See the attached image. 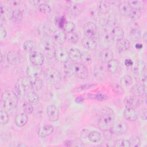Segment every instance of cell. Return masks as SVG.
<instances>
[{"instance_id":"7dc6e473","label":"cell","mask_w":147,"mask_h":147,"mask_svg":"<svg viewBox=\"0 0 147 147\" xmlns=\"http://www.w3.org/2000/svg\"><path fill=\"white\" fill-rule=\"evenodd\" d=\"M22 109L24 113L26 114H30L32 113L33 111V105L28 102H25L22 105Z\"/></svg>"},{"instance_id":"74e56055","label":"cell","mask_w":147,"mask_h":147,"mask_svg":"<svg viewBox=\"0 0 147 147\" xmlns=\"http://www.w3.org/2000/svg\"><path fill=\"white\" fill-rule=\"evenodd\" d=\"M36 47V44L34 41L27 40L24 42L23 44V48L26 52H32L35 49Z\"/></svg>"},{"instance_id":"91938a15","label":"cell","mask_w":147,"mask_h":147,"mask_svg":"<svg viewBox=\"0 0 147 147\" xmlns=\"http://www.w3.org/2000/svg\"><path fill=\"white\" fill-rule=\"evenodd\" d=\"M20 2H21V1H12L10 2V3L13 6H16V5H19Z\"/></svg>"},{"instance_id":"680465c9","label":"cell","mask_w":147,"mask_h":147,"mask_svg":"<svg viewBox=\"0 0 147 147\" xmlns=\"http://www.w3.org/2000/svg\"><path fill=\"white\" fill-rule=\"evenodd\" d=\"M141 118L144 120H145L146 119V109H145L142 111V113L141 115Z\"/></svg>"},{"instance_id":"7bdbcfd3","label":"cell","mask_w":147,"mask_h":147,"mask_svg":"<svg viewBox=\"0 0 147 147\" xmlns=\"http://www.w3.org/2000/svg\"><path fill=\"white\" fill-rule=\"evenodd\" d=\"M120 83L124 86H129L133 83V78L129 75H124L121 78Z\"/></svg>"},{"instance_id":"603a6c76","label":"cell","mask_w":147,"mask_h":147,"mask_svg":"<svg viewBox=\"0 0 147 147\" xmlns=\"http://www.w3.org/2000/svg\"><path fill=\"white\" fill-rule=\"evenodd\" d=\"M130 92L135 96H143L145 92V87L142 84H136L131 88Z\"/></svg>"},{"instance_id":"c3c4849f","label":"cell","mask_w":147,"mask_h":147,"mask_svg":"<svg viewBox=\"0 0 147 147\" xmlns=\"http://www.w3.org/2000/svg\"><path fill=\"white\" fill-rule=\"evenodd\" d=\"M114 146L117 147H130V141L127 140L119 139L115 142Z\"/></svg>"},{"instance_id":"d6a6232c","label":"cell","mask_w":147,"mask_h":147,"mask_svg":"<svg viewBox=\"0 0 147 147\" xmlns=\"http://www.w3.org/2000/svg\"><path fill=\"white\" fill-rule=\"evenodd\" d=\"M119 63L115 59H112L107 63V68L108 71L111 74H115L118 69Z\"/></svg>"},{"instance_id":"ab89813d","label":"cell","mask_w":147,"mask_h":147,"mask_svg":"<svg viewBox=\"0 0 147 147\" xmlns=\"http://www.w3.org/2000/svg\"><path fill=\"white\" fill-rule=\"evenodd\" d=\"M23 16L20 10H14L12 14L11 20L16 23H20L22 20Z\"/></svg>"},{"instance_id":"7a4b0ae2","label":"cell","mask_w":147,"mask_h":147,"mask_svg":"<svg viewBox=\"0 0 147 147\" xmlns=\"http://www.w3.org/2000/svg\"><path fill=\"white\" fill-rule=\"evenodd\" d=\"M40 46L47 58L51 59L55 57V42L50 36L42 37Z\"/></svg>"},{"instance_id":"9c48e42d","label":"cell","mask_w":147,"mask_h":147,"mask_svg":"<svg viewBox=\"0 0 147 147\" xmlns=\"http://www.w3.org/2000/svg\"><path fill=\"white\" fill-rule=\"evenodd\" d=\"M47 114L49 119L52 122L57 121L59 118V108L54 105H49L47 107Z\"/></svg>"},{"instance_id":"484cf974","label":"cell","mask_w":147,"mask_h":147,"mask_svg":"<svg viewBox=\"0 0 147 147\" xmlns=\"http://www.w3.org/2000/svg\"><path fill=\"white\" fill-rule=\"evenodd\" d=\"M130 46V43L126 38H122L119 40L117 41L116 47L119 52H124L127 50Z\"/></svg>"},{"instance_id":"b9f144b4","label":"cell","mask_w":147,"mask_h":147,"mask_svg":"<svg viewBox=\"0 0 147 147\" xmlns=\"http://www.w3.org/2000/svg\"><path fill=\"white\" fill-rule=\"evenodd\" d=\"M141 37L140 31L138 28H133L130 33V38L133 41H138Z\"/></svg>"},{"instance_id":"30bf717a","label":"cell","mask_w":147,"mask_h":147,"mask_svg":"<svg viewBox=\"0 0 147 147\" xmlns=\"http://www.w3.org/2000/svg\"><path fill=\"white\" fill-rule=\"evenodd\" d=\"M55 57L56 60L61 63H66L69 59V52L67 49L60 47L56 49Z\"/></svg>"},{"instance_id":"60d3db41","label":"cell","mask_w":147,"mask_h":147,"mask_svg":"<svg viewBox=\"0 0 147 147\" xmlns=\"http://www.w3.org/2000/svg\"><path fill=\"white\" fill-rule=\"evenodd\" d=\"M38 30L39 33L42 36V37L50 36V34L51 33V29L47 24L41 25V26L39 28Z\"/></svg>"},{"instance_id":"ffe728a7","label":"cell","mask_w":147,"mask_h":147,"mask_svg":"<svg viewBox=\"0 0 147 147\" xmlns=\"http://www.w3.org/2000/svg\"><path fill=\"white\" fill-rule=\"evenodd\" d=\"M123 115L127 121L131 122L135 121L138 118V115L134 109L133 108L126 107L123 111Z\"/></svg>"},{"instance_id":"4dcf8cb0","label":"cell","mask_w":147,"mask_h":147,"mask_svg":"<svg viewBox=\"0 0 147 147\" xmlns=\"http://www.w3.org/2000/svg\"><path fill=\"white\" fill-rule=\"evenodd\" d=\"M30 79V85L31 89L33 91H37L41 89L43 86V82L41 79L39 78Z\"/></svg>"},{"instance_id":"f6af8a7d","label":"cell","mask_w":147,"mask_h":147,"mask_svg":"<svg viewBox=\"0 0 147 147\" xmlns=\"http://www.w3.org/2000/svg\"><path fill=\"white\" fill-rule=\"evenodd\" d=\"M80 60L86 64H90L92 62V58L90 54L86 51L82 52Z\"/></svg>"},{"instance_id":"94428289","label":"cell","mask_w":147,"mask_h":147,"mask_svg":"<svg viewBox=\"0 0 147 147\" xmlns=\"http://www.w3.org/2000/svg\"><path fill=\"white\" fill-rule=\"evenodd\" d=\"M142 38H143V40H144V42H146V41H147V34H146V32L144 33Z\"/></svg>"},{"instance_id":"5bb4252c","label":"cell","mask_w":147,"mask_h":147,"mask_svg":"<svg viewBox=\"0 0 147 147\" xmlns=\"http://www.w3.org/2000/svg\"><path fill=\"white\" fill-rule=\"evenodd\" d=\"M1 18L3 21H7L11 19L13 10L10 6L1 4L0 8Z\"/></svg>"},{"instance_id":"6da1fadb","label":"cell","mask_w":147,"mask_h":147,"mask_svg":"<svg viewBox=\"0 0 147 147\" xmlns=\"http://www.w3.org/2000/svg\"><path fill=\"white\" fill-rule=\"evenodd\" d=\"M115 119V114L114 111L109 107L105 106L100 111V118L98 125L100 129L106 130L114 122Z\"/></svg>"},{"instance_id":"9a60e30c","label":"cell","mask_w":147,"mask_h":147,"mask_svg":"<svg viewBox=\"0 0 147 147\" xmlns=\"http://www.w3.org/2000/svg\"><path fill=\"white\" fill-rule=\"evenodd\" d=\"M7 59L11 64H18L22 62V57L19 52L11 51L7 53Z\"/></svg>"},{"instance_id":"cb8c5ba5","label":"cell","mask_w":147,"mask_h":147,"mask_svg":"<svg viewBox=\"0 0 147 147\" xmlns=\"http://www.w3.org/2000/svg\"><path fill=\"white\" fill-rule=\"evenodd\" d=\"M118 10L121 15L125 17L129 16L132 10L128 2H122L118 5Z\"/></svg>"},{"instance_id":"277c9868","label":"cell","mask_w":147,"mask_h":147,"mask_svg":"<svg viewBox=\"0 0 147 147\" xmlns=\"http://www.w3.org/2000/svg\"><path fill=\"white\" fill-rule=\"evenodd\" d=\"M2 100L4 107L7 110H11L16 107L18 103V97L15 92L7 90L2 93Z\"/></svg>"},{"instance_id":"d6986e66","label":"cell","mask_w":147,"mask_h":147,"mask_svg":"<svg viewBox=\"0 0 147 147\" xmlns=\"http://www.w3.org/2000/svg\"><path fill=\"white\" fill-rule=\"evenodd\" d=\"M124 103L126 107L135 109L139 106L140 100L135 96H127L124 99Z\"/></svg>"},{"instance_id":"7402d4cb","label":"cell","mask_w":147,"mask_h":147,"mask_svg":"<svg viewBox=\"0 0 147 147\" xmlns=\"http://www.w3.org/2000/svg\"><path fill=\"white\" fill-rule=\"evenodd\" d=\"M99 58L103 63H107L113 58V53L109 49H103L99 53Z\"/></svg>"},{"instance_id":"816d5d0a","label":"cell","mask_w":147,"mask_h":147,"mask_svg":"<svg viewBox=\"0 0 147 147\" xmlns=\"http://www.w3.org/2000/svg\"><path fill=\"white\" fill-rule=\"evenodd\" d=\"M111 89L113 91V92L118 95H121L123 93L124 90L122 87L118 84V83H114L111 85Z\"/></svg>"},{"instance_id":"f5cc1de1","label":"cell","mask_w":147,"mask_h":147,"mask_svg":"<svg viewBox=\"0 0 147 147\" xmlns=\"http://www.w3.org/2000/svg\"><path fill=\"white\" fill-rule=\"evenodd\" d=\"M130 146H134V147H138L140 146V140L138 137H135L133 138L130 141Z\"/></svg>"},{"instance_id":"d590c367","label":"cell","mask_w":147,"mask_h":147,"mask_svg":"<svg viewBox=\"0 0 147 147\" xmlns=\"http://www.w3.org/2000/svg\"><path fill=\"white\" fill-rule=\"evenodd\" d=\"M79 36L77 33L71 32L69 33H66V40L72 44L76 43L79 41Z\"/></svg>"},{"instance_id":"6f0895ef","label":"cell","mask_w":147,"mask_h":147,"mask_svg":"<svg viewBox=\"0 0 147 147\" xmlns=\"http://www.w3.org/2000/svg\"><path fill=\"white\" fill-rule=\"evenodd\" d=\"M29 2L33 6H36V5H38L40 3V1H29Z\"/></svg>"},{"instance_id":"1f68e13d","label":"cell","mask_w":147,"mask_h":147,"mask_svg":"<svg viewBox=\"0 0 147 147\" xmlns=\"http://www.w3.org/2000/svg\"><path fill=\"white\" fill-rule=\"evenodd\" d=\"M28 102L32 105H36L39 102V97L38 95L34 91H29L26 94Z\"/></svg>"},{"instance_id":"d4e9b609","label":"cell","mask_w":147,"mask_h":147,"mask_svg":"<svg viewBox=\"0 0 147 147\" xmlns=\"http://www.w3.org/2000/svg\"><path fill=\"white\" fill-rule=\"evenodd\" d=\"M81 42L82 45L88 50H95L97 47L96 42L91 38H84L82 40Z\"/></svg>"},{"instance_id":"8d00e7d4","label":"cell","mask_w":147,"mask_h":147,"mask_svg":"<svg viewBox=\"0 0 147 147\" xmlns=\"http://www.w3.org/2000/svg\"><path fill=\"white\" fill-rule=\"evenodd\" d=\"M73 64L69 61H67L64 65V72L68 77H71L74 75Z\"/></svg>"},{"instance_id":"11a10c76","label":"cell","mask_w":147,"mask_h":147,"mask_svg":"<svg viewBox=\"0 0 147 147\" xmlns=\"http://www.w3.org/2000/svg\"><path fill=\"white\" fill-rule=\"evenodd\" d=\"M93 86H94V85H92V84H88V85H84V86H80V87H79L78 88L79 90H77L76 92H78V91H80V90H84V89H87V88H90V87H92Z\"/></svg>"},{"instance_id":"8fae6325","label":"cell","mask_w":147,"mask_h":147,"mask_svg":"<svg viewBox=\"0 0 147 147\" xmlns=\"http://www.w3.org/2000/svg\"><path fill=\"white\" fill-rule=\"evenodd\" d=\"M29 59L33 65L37 66L41 65L44 61V56L40 52L37 51L30 52Z\"/></svg>"},{"instance_id":"4316f807","label":"cell","mask_w":147,"mask_h":147,"mask_svg":"<svg viewBox=\"0 0 147 147\" xmlns=\"http://www.w3.org/2000/svg\"><path fill=\"white\" fill-rule=\"evenodd\" d=\"M28 121V117L25 113H20L17 114L14 118V122L18 127H23Z\"/></svg>"},{"instance_id":"4fadbf2b","label":"cell","mask_w":147,"mask_h":147,"mask_svg":"<svg viewBox=\"0 0 147 147\" xmlns=\"http://www.w3.org/2000/svg\"><path fill=\"white\" fill-rule=\"evenodd\" d=\"M68 13L71 16H77L79 15L82 11V8L80 5L76 2L69 3L67 7Z\"/></svg>"},{"instance_id":"ac0fdd59","label":"cell","mask_w":147,"mask_h":147,"mask_svg":"<svg viewBox=\"0 0 147 147\" xmlns=\"http://www.w3.org/2000/svg\"><path fill=\"white\" fill-rule=\"evenodd\" d=\"M113 1H100L98 2L97 5V10L100 14H106L111 9V5Z\"/></svg>"},{"instance_id":"836d02e7","label":"cell","mask_w":147,"mask_h":147,"mask_svg":"<svg viewBox=\"0 0 147 147\" xmlns=\"http://www.w3.org/2000/svg\"><path fill=\"white\" fill-rule=\"evenodd\" d=\"M94 75L97 79L102 78L105 74V70L103 66L102 65H97L95 66L93 70Z\"/></svg>"},{"instance_id":"f1b7e54d","label":"cell","mask_w":147,"mask_h":147,"mask_svg":"<svg viewBox=\"0 0 147 147\" xmlns=\"http://www.w3.org/2000/svg\"><path fill=\"white\" fill-rule=\"evenodd\" d=\"M114 41H118L123 38L124 32L123 29L119 26L113 28L110 32Z\"/></svg>"},{"instance_id":"83f0119b","label":"cell","mask_w":147,"mask_h":147,"mask_svg":"<svg viewBox=\"0 0 147 147\" xmlns=\"http://www.w3.org/2000/svg\"><path fill=\"white\" fill-rule=\"evenodd\" d=\"M133 71L134 74L137 75L143 74L145 70V64L144 62L142 60H139L136 61L133 65Z\"/></svg>"},{"instance_id":"e575fe53","label":"cell","mask_w":147,"mask_h":147,"mask_svg":"<svg viewBox=\"0 0 147 147\" xmlns=\"http://www.w3.org/2000/svg\"><path fill=\"white\" fill-rule=\"evenodd\" d=\"M102 138L101 134L97 131H92L88 133V140L93 142H99Z\"/></svg>"},{"instance_id":"be15d7a7","label":"cell","mask_w":147,"mask_h":147,"mask_svg":"<svg viewBox=\"0 0 147 147\" xmlns=\"http://www.w3.org/2000/svg\"><path fill=\"white\" fill-rule=\"evenodd\" d=\"M1 62L2 61V52H1Z\"/></svg>"},{"instance_id":"5b68a950","label":"cell","mask_w":147,"mask_h":147,"mask_svg":"<svg viewBox=\"0 0 147 147\" xmlns=\"http://www.w3.org/2000/svg\"><path fill=\"white\" fill-rule=\"evenodd\" d=\"M44 77L45 80L52 85L59 84L61 79V76L59 72L53 68H47L44 72Z\"/></svg>"},{"instance_id":"3957f363","label":"cell","mask_w":147,"mask_h":147,"mask_svg":"<svg viewBox=\"0 0 147 147\" xmlns=\"http://www.w3.org/2000/svg\"><path fill=\"white\" fill-rule=\"evenodd\" d=\"M31 89L30 79L29 78L22 77L19 78L15 84V92L20 99H22Z\"/></svg>"},{"instance_id":"ba28073f","label":"cell","mask_w":147,"mask_h":147,"mask_svg":"<svg viewBox=\"0 0 147 147\" xmlns=\"http://www.w3.org/2000/svg\"><path fill=\"white\" fill-rule=\"evenodd\" d=\"M114 40L109 31L103 32L99 37V43L100 46L104 49H107L114 42Z\"/></svg>"},{"instance_id":"db71d44e","label":"cell","mask_w":147,"mask_h":147,"mask_svg":"<svg viewBox=\"0 0 147 147\" xmlns=\"http://www.w3.org/2000/svg\"><path fill=\"white\" fill-rule=\"evenodd\" d=\"M7 34V32L6 30L5 29V28L1 25L0 26V38L1 40H2L3 38H5V37L6 36Z\"/></svg>"},{"instance_id":"7c38bea8","label":"cell","mask_w":147,"mask_h":147,"mask_svg":"<svg viewBox=\"0 0 147 147\" xmlns=\"http://www.w3.org/2000/svg\"><path fill=\"white\" fill-rule=\"evenodd\" d=\"M84 34L87 38H92L95 36L96 32V25L91 21L86 22L83 26Z\"/></svg>"},{"instance_id":"52a82bcc","label":"cell","mask_w":147,"mask_h":147,"mask_svg":"<svg viewBox=\"0 0 147 147\" xmlns=\"http://www.w3.org/2000/svg\"><path fill=\"white\" fill-rule=\"evenodd\" d=\"M128 129L127 125L123 121H118L115 122L111 125V131L116 135L120 136L125 134Z\"/></svg>"},{"instance_id":"f35d334b","label":"cell","mask_w":147,"mask_h":147,"mask_svg":"<svg viewBox=\"0 0 147 147\" xmlns=\"http://www.w3.org/2000/svg\"><path fill=\"white\" fill-rule=\"evenodd\" d=\"M128 3L131 9L139 10L142 9L145 5V3L142 1H128Z\"/></svg>"},{"instance_id":"681fc988","label":"cell","mask_w":147,"mask_h":147,"mask_svg":"<svg viewBox=\"0 0 147 147\" xmlns=\"http://www.w3.org/2000/svg\"><path fill=\"white\" fill-rule=\"evenodd\" d=\"M38 8L40 12L45 13V14H49L51 12V7L48 4L45 3L39 4Z\"/></svg>"},{"instance_id":"e0dca14e","label":"cell","mask_w":147,"mask_h":147,"mask_svg":"<svg viewBox=\"0 0 147 147\" xmlns=\"http://www.w3.org/2000/svg\"><path fill=\"white\" fill-rule=\"evenodd\" d=\"M53 40L55 43L62 45L66 40V33L61 29H57L53 33Z\"/></svg>"},{"instance_id":"2e32d148","label":"cell","mask_w":147,"mask_h":147,"mask_svg":"<svg viewBox=\"0 0 147 147\" xmlns=\"http://www.w3.org/2000/svg\"><path fill=\"white\" fill-rule=\"evenodd\" d=\"M42 72L40 66L32 65L27 68L26 73L28 78L30 79H34L39 78Z\"/></svg>"},{"instance_id":"bcb514c9","label":"cell","mask_w":147,"mask_h":147,"mask_svg":"<svg viewBox=\"0 0 147 147\" xmlns=\"http://www.w3.org/2000/svg\"><path fill=\"white\" fill-rule=\"evenodd\" d=\"M9 121V115L5 110H1L0 112V123L1 125H5Z\"/></svg>"},{"instance_id":"f907efd6","label":"cell","mask_w":147,"mask_h":147,"mask_svg":"<svg viewBox=\"0 0 147 147\" xmlns=\"http://www.w3.org/2000/svg\"><path fill=\"white\" fill-rule=\"evenodd\" d=\"M75 27V24L71 22V21H66L64 25V26L63 29H64V31L66 33H69L73 32Z\"/></svg>"},{"instance_id":"6125c7cd","label":"cell","mask_w":147,"mask_h":147,"mask_svg":"<svg viewBox=\"0 0 147 147\" xmlns=\"http://www.w3.org/2000/svg\"><path fill=\"white\" fill-rule=\"evenodd\" d=\"M136 48L137 49H141L142 48V45L141 43H137L136 44Z\"/></svg>"},{"instance_id":"f546056e","label":"cell","mask_w":147,"mask_h":147,"mask_svg":"<svg viewBox=\"0 0 147 147\" xmlns=\"http://www.w3.org/2000/svg\"><path fill=\"white\" fill-rule=\"evenodd\" d=\"M82 52L79 49L76 48H72L69 51V59L74 61L77 63L81 59Z\"/></svg>"},{"instance_id":"ee69618b","label":"cell","mask_w":147,"mask_h":147,"mask_svg":"<svg viewBox=\"0 0 147 147\" xmlns=\"http://www.w3.org/2000/svg\"><path fill=\"white\" fill-rule=\"evenodd\" d=\"M141 14H142L141 10L132 9L129 17L131 18L132 21H136L140 18V17L141 16Z\"/></svg>"},{"instance_id":"8992f818","label":"cell","mask_w":147,"mask_h":147,"mask_svg":"<svg viewBox=\"0 0 147 147\" xmlns=\"http://www.w3.org/2000/svg\"><path fill=\"white\" fill-rule=\"evenodd\" d=\"M73 72L74 75L81 79L87 78L88 76V69L82 64L76 63L73 64Z\"/></svg>"},{"instance_id":"44dd1931","label":"cell","mask_w":147,"mask_h":147,"mask_svg":"<svg viewBox=\"0 0 147 147\" xmlns=\"http://www.w3.org/2000/svg\"><path fill=\"white\" fill-rule=\"evenodd\" d=\"M54 131L53 127L51 125H47L41 127L38 130V136L44 138L51 135Z\"/></svg>"},{"instance_id":"9f6ffc18","label":"cell","mask_w":147,"mask_h":147,"mask_svg":"<svg viewBox=\"0 0 147 147\" xmlns=\"http://www.w3.org/2000/svg\"><path fill=\"white\" fill-rule=\"evenodd\" d=\"M125 64L126 67H130L132 66L133 64V61L131 59H126L125 60Z\"/></svg>"}]
</instances>
